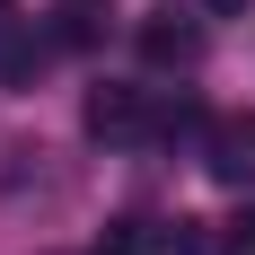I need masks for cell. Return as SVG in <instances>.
<instances>
[{"instance_id": "6da1fadb", "label": "cell", "mask_w": 255, "mask_h": 255, "mask_svg": "<svg viewBox=\"0 0 255 255\" xmlns=\"http://www.w3.org/2000/svg\"><path fill=\"white\" fill-rule=\"evenodd\" d=\"M79 124H88V141H106V150H141L150 132H167V115H158V97H150V88L106 79V88H88Z\"/></svg>"}, {"instance_id": "7a4b0ae2", "label": "cell", "mask_w": 255, "mask_h": 255, "mask_svg": "<svg viewBox=\"0 0 255 255\" xmlns=\"http://www.w3.org/2000/svg\"><path fill=\"white\" fill-rule=\"evenodd\" d=\"M53 53H62V26H9L0 35V88H35Z\"/></svg>"}, {"instance_id": "3957f363", "label": "cell", "mask_w": 255, "mask_h": 255, "mask_svg": "<svg viewBox=\"0 0 255 255\" xmlns=\"http://www.w3.org/2000/svg\"><path fill=\"white\" fill-rule=\"evenodd\" d=\"M141 62H150V71H194V62H203V26L176 18V9H167V18H141Z\"/></svg>"}, {"instance_id": "277c9868", "label": "cell", "mask_w": 255, "mask_h": 255, "mask_svg": "<svg viewBox=\"0 0 255 255\" xmlns=\"http://www.w3.org/2000/svg\"><path fill=\"white\" fill-rule=\"evenodd\" d=\"M203 167H211L220 185H255V115H220V124H211Z\"/></svg>"}, {"instance_id": "5b68a950", "label": "cell", "mask_w": 255, "mask_h": 255, "mask_svg": "<svg viewBox=\"0 0 255 255\" xmlns=\"http://www.w3.org/2000/svg\"><path fill=\"white\" fill-rule=\"evenodd\" d=\"M88 255H158V220H115Z\"/></svg>"}, {"instance_id": "8992f818", "label": "cell", "mask_w": 255, "mask_h": 255, "mask_svg": "<svg viewBox=\"0 0 255 255\" xmlns=\"http://www.w3.org/2000/svg\"><path fill=\"white\" fill-rule=\"evenodd\" d=\"M220 247H229V255H255V211H238V220H220Z\"/></svg>"}, {"instance_id": "52a82bcc", "label": "cell", "mask_w": 255, "mask_h": 255, "mask_svg": "<svg viewBox=\"0 0 255 255\" xmlns=\"http://www.w3.org/2000/svg\"><path fill=\"white\" fill-rule=\"evenodd\" d=\"M211 9H220V18H238V9H247V0H211Z\"/></svg>"}, {"instance_id": "ba28073f", "label": "cell", "mask_w": 255, "mask_h": 255, "mask_svg": "<svg viewBox=\"0 0 255 255\" xmlns=\"http://www.w3.org/2000/svg\"><path fill=\"white\" fill-rule=\"evenodd\" d=\"M9 26H18V18H9V0H0V35H9Z\"/></svg>"}]
</instances>
